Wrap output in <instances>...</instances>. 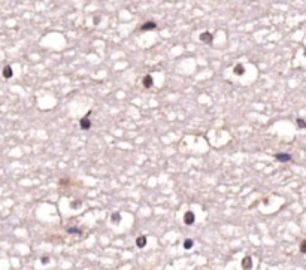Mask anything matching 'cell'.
Returning <instances> with one entry per match:
<instances>
[{
    "instance_id": "1",
    "label": "cell",
    "mask_w": 306,
    "mask_h": 270,
    "mask_svg": "<svg viewBox=\"0 0 306 270\" xmlns=\"http://www.w3.org/2000/svg\"><path fill=\"white\" fill-rule=\"evenodd\" d=\"M194 213L191 212V210H188V212H185V215H184V222L187 224V225H191L193 222H194Z\"/></svg>"
},
{
    "instance_id": "2",
    "label": "cell",
    "mask_w": 306,
    "mask_h": 270,
    "mask_svg": "<svg viewBox=\"0 0 306 270\" xmlns=\"http://www.w3.org/2000/svg\"><path fill=\"white\" fill-rule=\"evenodd\" d=\"M275 158L278 160V161H290L291 160V155L290 154H285V152H279V154H275Z\"/></svg>"
},
{
    "instance_id": "3",
    "label": "cell",
    "mask_w": 306,
    "mask_h": 270,
    "mask_svg": "<svg viewBox=\"0 0 306 270\" xmlns=\"http://www.w3.org/2000/svg\"><path fill=\"white\" fill-rule=\"evenodd\" d=\"M157 27V24L154 23V21H148V23H145L142 27H140V30L142 32H146V30H154Z\"/></svg>"
},
{
    "instance_id": "4",
    "label": "cell",
    "mask_w": 306,
    "mask_h": 270,
    "mask_svg": "<svg viewBox=\"0 0 306 270\" xmlns=\"http://www.w3.org/2000/svg\"><path fill=\"white\" fill-rule=\"evenodd\" d=\"M79 125H81V128H82V130H90V127H91V122H90L88 116L82 118V119H81V122H79Z\"/></svg>"
},
{
    "instance_id": "5",
    "label": "cell",
    "mask_w": 306,
    "mask_h": 270,
    "mask_svg": "<svg viewBox=\"0 0 306 270\" xmlns=\"http://www.w3.org/2000/svg\"><path fill=\"white\" fill-rule=\"evenodd\" d=\"M242 267H243L245 270H249V269L252 267V260H251V257H245V258L242 260Z\"/></svg>"
},
{
    "instance_id": "6",
    "label": "cell",
    "mask_w": 306,
    "mask_h": 270,
    "mask_svg": "<svg viewBox=\"0 0 306 270\" xmlns=\"http://www.w3.org/2000/svg\"><path fill=\"white\" fill-rule=\"evenodd\" d=\"M200 40H202V42H206V43H211V40H212V35H211L209 32L202 33V35H200Z\"/></svg>"
},
{
    "instance_id": "7",
    "label": "cell",
    "mask_w": 306,
    "mask_h": 270,
    "mask_svg": "<svg viewBox=\"0 0 306 270\" xmlns=\"http://www.w3.org/2000/svg\"><path fill=\"white\" fill-rule=\"evenodd\" d=\"M136 245H138L139 248H143V246L146 245V237H145V236H139L138 240H136Z\"/></svg>"
},
{
    "instance_id": "8",
    "label": "cell",
    "mask_w": 306,
    "mask_h": 270,
    "mask_svg": "<svg viewBox=\"0 0 306 270\" xmlns=\"http://www.w3.org/2000/svg\"><path fill=\"white\" fill-rule=\"evenodd\" d=\"M152 85V78L149 76V75H146L145 78H143V87H146V88H149Z\"/></svg>"
},
{
    "instance_id": "9",
    "label": "cell",
    "mask_w": 306,
    "mask_h": 270,
    "mask_svg": "<svg viewBox=\"0 0 306 270\" xmlns=\"http://www.w3.org/2000/svg\"><path fill=\"white\" fill-rule=\"evenodd\" d=\"M3 76H5V78H11V76H12V69H11V66L3 67Z\"/></svg>"
},
{
    "instance_id": "10",
    "label": "cell",
    "mask_w": 306,
    "mask_h": 270,
    "mask_svg": "<svg viewBox=\"0 0 306 270\" xmlns=\"http://www.w3.org/2000/svg\"><path fill=\"white\" fill-rule=\"evenodd\" d=\"M243 72H245V69H243V66H242V64L235 66V73H236V75H243Z\"/></svg>"
},
{
    "instance_id": "11",
    "label": "cell",
    "mask_w": 306,
    "mask_h": 270,
    "mask_svg": "<svg viewBox=\"0 0 306 270\" xmlns=\"http://www.w3.org/2000/svg\"><path fill=\"white\" fill-rule=\"evenodd\" d=\"M296 122H297V125H299L300 128H306V121H305V119L297 118V121H296Z\"/></svg>"
},
{
    "instance_id": "12",
    "label": "cell",
    "mask_w": 306,
    "mask_h": 270,
    "mask_svg": "<svg viewBox=\"0 0 306 270\" xmlns=\"http://www.w3.org/2000/svg\"><path fill=\"white\" fill-rule=\"evenodd\" d=\"M191 246H193V240H191V239H187V240L184 242V248H185V249H190Z\"/></svg>"
},
{
    "instance_id": "13",
    "label": "cell",
    "mask_w": 306,
    "mask_h": 270,
    "mask_svg": "<svg viewBox=\"0 0 306 270\" xmlns=\"http://www.w3.org/2000/svg\"><path fill=\"white\" fill-rule=\"evenodd\" d=\"M300 252H302V254H306V240H303V242L300 243Z\"/></svg>"
},
{
    "instance_id": "14",
    "label": "cell",
    "mask_w": 306,
    "mask_h": 270,
    "mask_svg": "<svg viewBox=\"0 0 306 270\" xmlns=\"http://www.w3.org/2000/svg\"><path fill=\"white\" fill-rule=\"evenodd\" d=\"M120 219H121L120 213H114V215H112V221H114V222H117V221H120Z\"/></svg>"
},
{
    "instance_id": "15",
    "label": "cell",
    "mask_w": 306,
    "mask_h": 270,
    "mask_svg": "<svg viewBox=\"0 0 306 270\" xmlns=\"http://www.w3.org/2000/svg\"><path fill=\"white\" fill-rule=\"evenodd\" d=\"M67 231H69V233H79V230H76V228H69Z\"/></svg>"
},
{
    "instance_id": "16",
    "label": "cell",
    "mask_w": 306,
    "mask_h": 270,
    "mask_svg": "<svg viewBox=\"0 0 306 270\" xmlns=\"http://www.w3.org/2000/svg\"><path fill=\"white\" fill-rule=\"evenodd\" d=\"M48 261H49V258H48V257H42V263H43V264H46Z\"/></svg>"
},
{
    "instance_id": "17",
    "label": "cell",
    "mask_w": 306,
    "mask_h": 270,
    "mask_svg": "<svg viewBox=\"0 0 306 270\" xmlns=\"http://www.w3.org/2000/svg\"><path fill=\"white\" fill-rule=\"evenodd\" d=\"M305 57H306V49H305Z\"/></svg>"
}]
</instances>
